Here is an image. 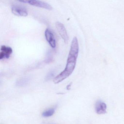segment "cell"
I'll return each instance as SVG.
<instances>
[{"mask_svg":"<svg viewBox=\"0 0 124 124\" xmlns=\"http://www.w3.org/2000/svg\"><path fill=\"white\" fill-rule=\"evenodd\" d=\"M79 51L78 40L77 38L75 37L71 43L65 69L54 78L53 82L54 83H59L71 74L75 69Z\"/></svg>","mask_w":124,"mask_h":124,"instance_id":"6da1fadb","label":"cell"},{"mask_svg":"<svg viewBox=\"0 0 124 124\" xmlns=\"http://www.w3.org/2000/svg\"><path fill=\"white\" fill-rule=\"evenodd\" d=\"M13 14L19 16L25 17L28 16L27 10L24 7L19 6H13L11 8Z\"/></svg>","mask_w":124,"mask_h":124,"instance_id":"7a4b0ae2","label":"cell"},{"mask_svg":"<svg viewBox=\"0 0 124 124\" xmlns=\"http://www.w3.org/2000/svg\"><path fill=\"white\" fill-rule=\"evenodd\" d=\"M56 27L60 35L65 42L69 40V36L64 25L61 22H57L56 23Z\"/></svg>","mask_w":124,"mask_h":124,"instance_id":"3957f363","label":"cell"},{"mask_svg":"<svg viewBox=\"0 0 124 124\" xmlns=\"http://www.w3.org/2000/svg\"><path fill=\"white\" fill-rule=\"evenodd\" d=\"M13 52V49L11 47L5 45L2 46L0 47V60L9 58Z\"/></svg>","mask_w":124,"mask_h":124,"instance_id":"277c9868","label":"cell"},{"mask_svg":"<svg viewBox=\"0 0 124 124\" xmlns=\"http://www.w3.org/2000/svg\"><path fill=\"white\" fill-rule=\"evenodd\" d=\"M45 34L46 39L51 47L53 48H55L56 47V42L52 31L47 28L45 31Z\"/></svg>","mask_w":124,"mask_h":124,"instance_id":"5b68a950","label":"cell"},{"mask_svg":"<svg viewBox=\"0 0 124 124\" xmlns=\"http://www.w3.org/2000/svg\"><path fill=\"white\" fill-rule=\"evenodd\" d=\"M27 3L31 6L39 7L43 8L48 10H51L53 9V8L50 4L45 2L37 0H28Z\"/></svg>","mask_w":124,"mask_h":124,"instance_id":"8992f818","label":"cell"},{"mask_svg":"<svg viewBox=\"0 0 124 124\" xmlns=\"http://www.w3.org/2000/svg\"><path fill=\"white\" fill-rule=\"evenodd\" d=\"M107 108L105 103L101 101H98L95 105V111L98 114H104L106 113Z\"/></svg>","mask_w":124,"mask_h":124,"instance_id":"52a82bcc","label":"cell"},{"mask_svg":"<svg viewBox=\"0 0 124 124\" xmlns=\"http://www.w3.org/2000/svg\"><path fill=\"white\" fill-rule=\"evenodd\" d=\"M30 79L28 77H23L17 80L16 85L18 86H23L26 85L29 82Z\"/></svg>","mask_w":124,"mask_h":124,"instance_id":"ba28073f","label":"cell"},{"mask_svg":"<svg viewBox=\"0 0 124 124\" xmlns=\"http://www.w3.org/2000/svg\"><path fill=\"white\" fill-rule=\"evenodd\" d=\"M55 109L54 108H51L47 109L43 112L42 114V116L43 117H47L51 116L53 115L55 113Z\"/></svg>","mask_w":124,"mask_h":124,"instance_id":"9c48e42d","label":"cell"},{"mask_svg":"<svg viewBox=\"0 0 124 124\" xmlns=\"http://www.w3.org/2000/svg\"><path fill=\"white\" fill-rule=\"evenodd\" d=\"M54 72L53 71L49 72L46 76V80H49V79H51L54 76Z\"/></svg>","mask_w":124,"mask_h":124,"instance_id":"30bf717a","label":"cell"},{"mask_svg":"<svg viewBox=\"0 0 124 124\" xmlns=\"http://www.w3.org/2000/svg\"><path fill=\"white\" fill-rule=\"evenodd\" d=\"M72 83H70L69 85H68L67 87V90H70V87H71V85Z\"/></svg>","mask_w":124,"mask_h":124,"instance_id":"8fae6325","label":"cell"}]
</instances>
